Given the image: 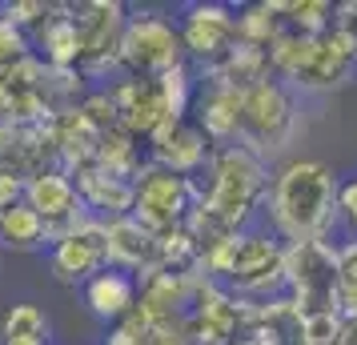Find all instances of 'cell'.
Masks as SVG:
<instances>
[{"instance_id": "obj_39", "label": "cell", "mask_w": 357, "mask_h": 345, "mask_svg": "<svg viewBox=\"0 0 357 345\" xmlns=\"http://www.w3.org/2000/svg\"><path fill=\"white\" fill-rule=\"evenodd\" d=\"M0 261H4V253H0Z\"/></svg>"}, {"instance_id": "obj_5", "label": "cell", "mask_w": 357, "mask_h": 345, "mask_svg": "<svg viewBox=\"0 0 357 345\" xmlns=\"http://www.w3.org/2000/svg\"><path fill=\"white\" fill-rule=\"evenodd\" d=\"M181 65H189V56L181 45L177 17H169L161 8H129L125 36H121V72L165 77Z\"/></svg>"}, {"instance_id": "obj_21", "label": "cell", "mask_w": 357, "mask_h": 345, "mask_svg": "<svg viewBox=\"0 0 357 345\" xmlns=\"http://www.w3.org/2000/svg\"><path fill=\"white\" fill-rule=\"evenodd\" d=\"M301 329H305V313L297 309L285 293L249 305L245 333L257 337L261 345H301Z\"/></svg>"}, {"instance_id": "obj_15", "label": "cell", "mask_w": 357, "mask_h": 345, "mask_svg": "<svg viewBox=\"0 0 357 345\" xmlns=\"http://www.w3.org/2000/svg\"><path fill=\"white\" fill-rule=\"evenodd\" d=\"M149 164H161L177 177H189V181H201L205 164L213 157V145L201 137L193 121H169L161 132H153L145 141Z\"/></svg>"}, {"instance_id": "obj_20", "label": "cell", "mask_w": 357, "mask_h": 345, "mask_svg": "<svg viewBox=\"0 0 357 345\" xmlns=\"http://www.w3.org/2000/svg\"><path fill=\"white\" fill-rule=\"evenodd\" d=\"M49 129H52V148H56V164L65 173H77L84 164L97 161V145H100V132L81 116V109H65V113H52L49 116Z\"/></svg>"}, {"instance_id": "obj_14", "label": "cell", "mask_w": 357, "mask_h": 345, "mask_svg": "<svg viewBox=\"0 0 357 345\" xmlns=\"http://www.w3.org/2000/svg\"><path fill=\"white\" fill-rule=\"evenodd\" d=\"M24 205L45 221L49 245L89 221L81 197H77V185H73V177H68L65 169H45V173L29 177L24 181Z\"/></svg>"}, {"instance_id": "obj_2", "label": "cell", "mask_w": 357, "mask_h": 345, "mask_svg": "<svg viewBox=\"0 0 357 345\" xmlns=\"http://www.w3.org/2000/svg\"><path fill=\"white\" fill-rule=\"evenodd\" d=\"M337 189L341 177L317 157H289L273 164L261 221L281 245L337 241Z\"/></svg>"}, {"instance_id": "obj_6", "label": "cell", "mask_w": 357, "mask_h": 345, "mask_svg": "<svg viewBox=\"0 0 357 345\" xmlns=\"http://www.w3.org/2000/svg\"><path fill=\"white\" fill-rule=\"evenodd\" d=\"M221 285L241 301L281 297L285 293V245L265 225L241 229L233 237V253H229V269Z\"/></svg>"}, {"instance_id": "obj_31", "label": "cell", "mask_w": 357, "mask_h": 345, "mask_svg": "<svg viewBox=\"0 0 357 345\" xmlns=\"http://www.w3.org/2000/svg\"><path fill=\"white\" fill-rule=\"evenodd\" d=\"M77 109H81V116L97 132L116 129V109H113V100H109V89H105V84H93V89L81 97V105H77Z\"/></svg>"}, {"instance_id": "obj_22", "label": "cell", "mask_w": 357, "mask_h": 345, "mask_svg": "<svg viewBox=\"0 0 357 345\" xmlns=\"http://www.w3.org/2000/svg\"><path fill=\"white\" fill-rule=\"evenodd\" d=\"M29 49L45 68H77L81 65V40L68 17V4H52L49 20L29 36Z\"/></svg>"}, {"instance_id": "obj_16", "label": "cell", "mask_w": 357, "mask_h": 345, "mask_svg": "<svg viewBox=\"0 0 357 345\" xmlns=\"http://www.w3.org/2000/svg\"><path fill=\"white\" fill-rule=\"evenodd\" d=\"M241 100H245V93H237V89L197 81L189 121L201 129V137H205L213 148L237 145V132H241Z\"/></svg>"}, {"instance_id": "obj_7", "label": "cell", "mask_w": 357, "mask_h": 345, "mask_svg": "<svg viewBox=\"0 0 357 345\" xmlns=\"http://www.w3.org/2000/svg\"><path fill=\"white\" fill-rule=\"evenodd\" d=\"M285 297L301 313H337V241L285 245Z\"/></svg>"}, {"instance_id": "obj_38", "label": "cell", "mask_w": 357, "mask_h": 345, "mask_svg": "<svg viewBox=\"0 0 357 345\" xmlns=\"http://www.w3.org/2000/svg\"><path fill=\"white\" fill-rule=\"evenodd\" d=\"M0 169H4V141H0Z\"/></svg>"}, {"instance_id": "obj_30", "label": "cell", "mask_w": 357, "mask_h": 345, "mask_svg": "<svg viewBox=\"0 0 357 345\" xmlns=\"http://www.w3.org/2000/svg\"><path fill=\"white\" fill-rule=\"evenodd\" d=\"M337 313L357 317V237H337Z\"/></svg>"}, {"instance_id": "obj_18", "label": "cell", "mask_w": 357, "mask_h": 345, "mask_svg": "<svg viewBox=\"0 0 357 345\" xmlns=\"http://www.w3.org/2000/svg\"><path fill=\"white\" fill-rule=\"evenodd\" d=\"M68 177L77 185V197H81L89 217L113 221V217H125L132 209V181H121V177L105 173L97 164H84V169L68 173Z\"/></svg>"}, {"instance_id": "obj_4", "label": "cell", "mask_w": 357, "mask_h": 345, "mask_svg": "<svg viewBox=\"0 0 357 345\" xmlns=\"http://www.w3.org/2000/svg\"><path fill=\"white\" fill-rule=\"evenodd\" d=\"M68 17L81 40V72L89 84H109L121 72V36L129 20V4L121 0H77L68 4Z\"/></svg>"}, {"instance_id": "obj_35", "label": "cell", "mask_w": 357, "mask_h": 345, "mask_svg": "<svg viewBox=\"0 0 357 345\" xmlns=\"http://www.w3.org/2000/svg\"><path fill=\"white\" fill-rule=\"evenodd\" d=\"M17 201H24V177L0 169V209H8V205H17Z\"/></svg>"}, {"instance_id": "obj_24", "label": "cell", "mask_w": 357, "mask_h": 345, "mask_svg": "<svg viewBox=\"0 0 357 345\" xmlns=\"http://www.w3.org/2000/svg\"><path fill=\"white\" fill-rule=\"evenodd\" d=\"M105 345H193L189 337V317H145L132 309L125 321L109 325Z\"/></svg>"}, {"instance_id": "obj_23", "label": "cell", "mask_w": 357, "mask_h": 345, "mask_svg": "<svg viewBox=\"0 0 357 345\" xmlns=\"http://www.w3.org/2000/svg\"><path fill=\"white\" fill-rule=\"evenodd\" d=\"M201 84H225V89H237V93H249L253 84L269 81V52L265 49H253V45H237V49L213 61L205 68H193Z\"/></svg>"}, {"instance_id": "obj_37", "label": "cell", "mask_w": 357, "mask_h": 345, "mask_svg": "<svg viewBox=\"0 0 357 345\" xmlns=\"http://www.w3.org/2000/svg\"><path fill=\"white\" fill-rule=\"evenodd\" d=\"M233 345H261V342H257V337H249V333H245L241 342H233Z\"/></svg>"}, {"instance_id": "obj_34", "label": "cell", "mask_w": 357, "mask_h": 345, "mask_svg": "<svg viewBox=\"0 0 357 345\" xmlns=\"http://www.w3.org/2000/svg\"><path fill=\"white\" fill-rule=\"evenodd\" d=\"M337 229L341 237H357V177L341 181L337 189Z\"/></svg>"}, {"instance_id": "obj_29", "label": "cell", "mask_w": 357, "mask_h": 345, "mask_svg": "<svg viewBox=\"0 0 357 345\" xmlns=\"http://www.w3.org/2000/svg\"><path fill=\"white\" fill-rule=\"evenodd\" d=\"M285 24L277 17V4L273 0H257V4H241L237 8V33H241V45H253V49H265L277 40Z\"/></svg>"}, {"instance_id": "obj_27", "label": "cell", "mask_w": 357, "mask_h": 345, "mask_svg": "<svg viewBox=\"0 0 357 345\" xmlns=\"http://www.w3.org/2000/svg\"><path fill=\"white\" fill-rule=\"evenodd\" d=\"M0 345H52V321L49 313L33 301L8 305L0 321Z\"/></svg>"}, {"instance_id": "obj_28", "label": "cell", "mask_w": 357, "mask_h": 345, "mask_svg": "<svg viewBox=\"0 0 357 345\" xmlns=\"http://www.w3.org/2000/svg\"><path fill=\"white\" fill-rule=\"evenodd\" d=\"M273 4H277L281 24L293 29V33L321 36L325 29H333V13H337V4H329V0H273Z\"/></svg>"}, {"instance_id": "obj_25", "label": "cell", "mask_w": 357, "mask_h": 345, "mask_svg": "<svg viewBox=\"0 0 357 345\" xmlns=\"http://www.w3.org/2000/svg\"><path fill=\"white\" fill-rule=\"evenodd\" d=\"M45 249H49L45 221L24 201L0 209V253H45Z\"/></svg>"}, {"instance_id": "obj_26", "label": "cell", "mask_w": 357, "mask_h": 345, "mask_svg": "<svg viewBox=\"0 0 357 345\" xmlns=\"http://www.w3.org/2000/svg\"><path fill=\"white\" fill-rule=\"evenodd\" d=\"M93 164L105 169V173H113V177H121V181H137L141 169L149 164V153H145V145H141L137 137H129L125 129H109V132H100L97 161Z\"/></svg>"}, {"instance_id": "obj_3", "label": "cell", "mask_w": 357, "mask_h": 345, "mask_svg": "<svg viewBox=\"0 0 357 345\" xmlns=\"http://www.w3.org/2000/svg\"><path fill=\"white\" fill-rule=\"evenodd\" d=\"M301 97L293 93L285 81H269L253 84L241 100V132L237 145H245L249 153H257L265 164H281L289 161V148L301 132Z\"/></svg>"}, {"instance_id": "obj_13", "label": "cell", "mask_w": 357, "mask_h": 345, "mask_svg": "<svg viewBox=\"0 0 357 345\" xmlns=\"http://www.w3.org/2000/svg\"><path fill=\"white\" fill-rule=\"evenodd\" d=\"M45 261L56 285L81 289L84 281H93L100 269H109V245H105V221L89 217L84 225L65 233L61 241L45 249Z\"/></svg>"}, {"instance_id": "obj_19", "label": "cell", "mask_w": 357, "mask_h": 345, "mask_svg": "<svg viewBox=\"0 0 357 345\" xmlns=\"http://www.w3.org/2000/svg\"><path fill=\"white\" fill-rule=\"evenodd\" d=\"M81 297H84V309L93 313L97 321L116 325V321H125V317L137 309V277L109 265V269H100L93 281H84Z\"/></svg>"}, {"instance_id": "obj_17", "label": "cell", "mask_w": 357, "mask_h": 345, "mask_svg": "<svg viewBox=\"0 0 357 345\" xmlns=\"http://www.w3.org/2000/svg\"><path fill=\"white\" fill-rule=\"evenodd\" d=\"M105 245L113 269H125L132 277H145L149 269H157V233H149L129 213L105 221Z\"/></svg>"}, {"instance_id": "obj_9", "label": "cell", "mask_w": 357, "mask_h": 345, "mask_svg": "<svg viewBox=\"0 0 357 345\" xmlns=\"http://www.w3.org/2000/svg\"><path fill=\"white\" fill-rule=\"evenodd\" d=\"M357 77V33L345 24L325 29L321 36H313L301 72L289 81L297 97H329Z\"/></svg>"}, {"instance_id": "obj_12", "label": "cell", "mask_w": 357, "mask_h": 345, "mask_svg": "<svg viewBox=\"0 0 357 345\" xmlns=\"http://www.w3.org/2000/svg\"><path fill=\"white\" fill-rule=\"evenodd\" d=\"M105 89H109V100H113V109H116V129H125L129 137H137L141 145L173 121V109L165 100L161 77H129V72H116Z\"/></svg>"}, {"instance_id": "obj_8", "label": "cell", "mask_w": 357, "mask_h": 345, "mask_svg": "<svg viewBox=\"0 0 357 345\" xmlns=\"http://www.w3.org/2000/svg\"><path fill=\"white\" fill-rule=\"evenodd\" d=\"M197 193H201V181L177 177V173H169L161 164H145L141 177L132 181L129 217H137L149 233L181 229V225L189 221V213H193Z\"/></svg>"}, {"instance_id": "obj_36", "label": "cell", "mask_w": 357, "mask_h": 345, "mask_svg": "<svg viewBox=\"0 0 357 345\" xmlns=\"http://www.w3.org/2000/svg\"><path fill=\"white\" fill-rule=\"evenodd\" d=\"M333 345H357V317H345V321H341V333H337Z\"/></svg>"}, {"instance_id": "obj_11", "label": "cell", "mask_w": 357, "mask_h": 345, "mask_svg": "<svg viewBox=\"0 0 357 345\" xmlns=\"http://www.w3.org/2000/svg\"><path fill=\"white\" fill-rule=\"evenodd\" d=\"M249 305L237 293H229L225 285L209 277H197L193 305H189V337L193 345H233L245 337L249 325Z\"/></svg>"}, {"instance_id": "obj_1", "label": "cell", "mask_w": 357, "mask_h": 345, "mask_svg": "<svg viewBox=\"0 0 357 345\" xmlns=\"http://www.w3.org/2000/svg\"><path fill=\"white\" fill-rule=\"evenodd\" d=\"M201 177H205V185H201L193 213L185 221L197 249H209L261 221V205H265V193H269L273 164H265L257 153H249L245 145L213 148Z\"/></svg>"}, {"instance_id": "obj_33", "label": "cell", "mask_w": 357, "mask_h": 345, "mask_svg": "<svg viewBox=\"0 0 357 345\" xmlns=\"http://www.w3.org/2000/svg\"><path fill=\"white\" fill-rule=\"evenodd\" d=\"M29 52H33V49H29V36L20 33V29H17L8 17H0V68L24 61Z\"/></svg>"}, {"instance_id": "obj_10", "label": "cell", "mask_w": 357, "mask_h": 345, "mask_svg": "<svg viewBox=\"0 0 357 345\" xmlns=\"http://www.w3.org/2000/svg\"><path fill=\"white\" fill-rule=\"evenodd\" d=\"M181 45L193 68H205L213 61H221L241 45L237 33V8L225 0H193L177 13Z\"/></svg>"}, {"instance_id": "obj_32", "label": "cell", "mask_w": 357, "mask_h": 345, "mask_svg": "<svg viewBox=\"0 0 357 345\" xmlns=\"http://www.w3.org/2000/svg\"><path fill=\"white\" fill-rule=\"evenodd\" d=\"M49 13H52L49 0H8V4H4V17L13 20L24 36H33L36 29L49 20Z\"/></svg>"}]
</instances>
